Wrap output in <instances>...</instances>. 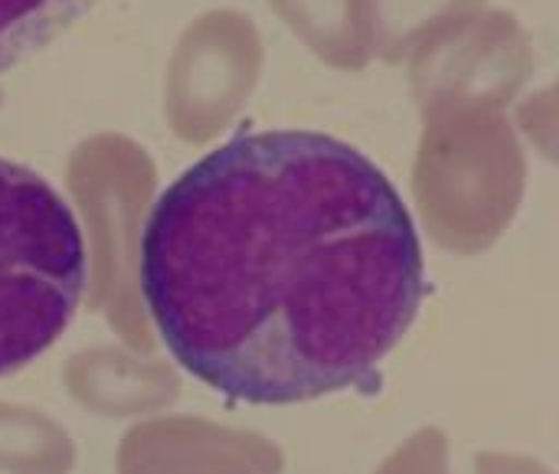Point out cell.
Returning a JSON list of instances; mask_svg holds the SVG:
<instances>
[{
    "label": "cell",
    "mask_w": 559,
    "mask_h": 474,
    "mask_svg": "<svg viewBox=\"0 0 559 474\" xmlns=\"http://www.w3.org/2000/svg\"><path fill=\"white\" fill-rule=\"evenodd\" d=\"M141 292L190 377L292 406L373 390L429 282L416 223L364 151L272 128L233 134L157 197Z\"/></svg>",
    "instance_id": "obj_1"
},
{
    "label": "cell",
    "mask_w": 559,
    "mask_h": 474,
    "mask_svg": "<svg viewBox=\"0 0 559 474\" xmlns=\"http://www.w3.org/2000/svg\"><path fill=\"white\" fill-rule=\"evenodd\" d=\"M85 275L72 206L46 177L0 157V377L29 367L62 337Z\"/></svg>",
    "instance_id": "obj_2"
},
{
    "label": "cell",
    "mask_w": 559,
    "mask_h": 474,
    "mask_svg": "<svg viewBox=\"0 0 559 474\" xmlns=\"http://www.w3.org/2000/svg\"><path fill=\"white\" fill-rule=\"evenodd\" d=\"M98 0H0V72L43 52Z\"/></svg>",
    "instance_id": "obj_3"
}]
</instances>
